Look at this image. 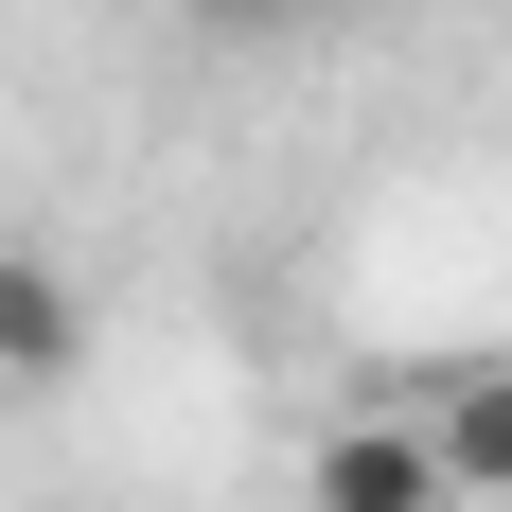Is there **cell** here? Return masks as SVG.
Instances as JSON below:
<instances>
[{"mask_svg": "<svg viewBox=\"0 0 512 512\" xmlns=\"http://www.w3.org/2000/svg\"><path fill=\"white\" fill-rule=\"evenodd\" d=\"M301 512H460V495H442V460H424L407 407H354V424L301 442Z\"/></svg>", "mask_w": 512, "mask_h": 512, "instance_id": "1", "label": "cell"}, {"mask_svg": "<svg viewBox=\"0 0 512 512\" xmlns=\"http://www.w3.org/2000/svg\"><path fill=\"white\" fill-rule=\"evenodd\" d=\"M89 354H106V318H89V283L53 248H0V389H89Z\"/></svg>", "mask_w": 512, "mask_h": 512, "instance_id": "2", "label": "cell"}, {"mask_svg": "<svg viewBox=\"0 0 512 512\" xmlns=\"http://www.w3.org/2000/svg\"><path fill=\"white\" fill-rule=\"evenodd\" d=\"M424 460H442V495L512 512V354H460V371H424Z\"/></svg>", "mask_w": 512, "mask_h": 512, "instance_id": "3", "label": "cell"}, {"mask_svg": "<svg viewBox=\"0 0 512 512\" xmlns=\"http://www.w3.org/2000/svg\"><path fill=\"white\" fill-rule=\"evenodd\" d=\"M195 18H212V36H301L318 0H195Z\"/></svg>", "mask_w": 512, "mask_h": 512, "instance_id": "4", "label": "cell"}]
</instances>
